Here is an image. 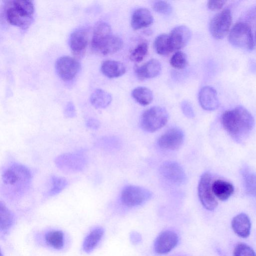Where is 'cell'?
Masks as SVG:
<instances>
[{"label": "cell", "instance_id": "obj_35", "mask_svg": "<svg viewBox=\"0 0 256 256\" xmlns=\"http://www.w3.org/2000/svg\"><path fill=\"white\" fill-rule=\"evenodd\" d=\"M181 108L184 114L188 118H193L194 112L190 103L187 100H184L181 104Z\"/></svg>", "mask_w": 256, "mask_h": 256}, {"label": "cell", "instance_id": "obj_26", "mask_svg": "<svg viewBox=\"0 0 256 256\" xmlns=\"http://www.w3.org/2000/svg\"><path fill=\"white\" fill-rule=\"evenodd\" d=\"M154 48L156 52L160 55L166 56L173 52L169 35L161 34L158 36L154 42Z\"/></svg>", "mask_w": 256, "mask_h": 256}, {"label": "cell", "instance_id": "obj_8", "mask_svg": "<svg viewBox=\"0 0 256 256\" xmlns=\"http://www.w3.org/2000/svg\"><path fill=\"white\" fill-rule=\"evenodd\" d=\"M151 192L142 187L127 186L122 190L120 198L122 204L128 207H134L142 204L152 196Z\"/></svg>", "mask_w": 256, "mask_h": 256}, {"label": "cell", "instance_id": "obj_16", "mask_svg": "<svg viewBox=\"0 0 256 256\" xmlns=\"http://www.w3.org/2000/svg\"><path fill=\"white\" fill-rule=\"evenodd\" d=\"M169 36L173 50H179L188 43L192 36V32L186 26H178L172 29Z\"/></svg>", "mask_w": 256, "mask_h": 256}, {"label": "cell", "instance_id": "obj_1", "mask_svg": "<svg viewBox=\"0 0 256 256\" xmlns=\"http://www.w3.org/2000/svg\"><path fill=\"white\" fill-rule=\"evenodd\" d=\"M221 122L231 138L239 143L247 138L254 126L252 116L242 106L225 111L222 115Z\"/></svg>", "mask_w": 256, "mask_h": 256}, {"label": "cell", "instance_id": "obj_31", "mask_svg": "<svg viewBox=\"0 0 256 256\" xmlns=\"http://www.w3.org/2000/svg\"><path fill=\"white\" fill-rule=\"evenodd\" d=\"M148 44L146 42L139 43L130 52V58L132 62H142L148 52Z\"/></svg>", "mask_w": 256, "mask_h": 256}, {"label": "cell", "instance_id": "obj_38", "mask_svg": "<svg viewBox=\"0 0 256 256\" xmlns=\"http://www.w3.org/2000/svg\"><path fill=\"white\" fill-rule=\"evenodd\" d=\"M86 126L92 130H97L100 126L99 121L95 118H90L86 122Z\"/></svg>", "mask_w": 256, "mask_h": 256}, {"label": "cell", "instance_id": "obj_10", "mask_svg": "<svg viewBox=\"0 0 256 256\" xmlns=\"http://www.w3.org/2000/svg\"><path fill=\"white\" fill-rule=\"evenodd\" d=\"M212 176L208 172L201 176L198 186V194L202 206L208 210H214L218 206L212 190Z\"/></svg>", "mask_w": 256, "mask_h": 256}, {"label": "cell", "instance_id": "obj_12", "mask_svg": "<svg viewBox=\"0 0 256 256\" xmlns=\"http://www.w3.org/2000/svg\"><path fill=\"white\" fill-rule=\"evenodd\" d=\"M160 172L164 178L176 184H182L186 180L182 168L175 162L167 161L162 163Z\"/></svg>", "mask_w": 256, "mask_h": 256}, {"label": "cell", "instance_id": "obj_5", "mask_svg": "<svg viewBox=\"0 0 256 256\" xmlns=\"http://www.w3.org/2000/svg\"><path fill=\"white\" fill-rule=\"evenodd\" d=\"M168 115L166 110L160 106H153L142 114L140 124L146 131L152 132L162 128L167 122Z\"/></svg>", "mask_w": 256, "mask_h": 256}, {"label": "cell", "instance_id": "obj_29", "mask_svg": "<svg viewBox=\"0 0 256 256\" xmlns=\"http://www.w3.org/2000/svg\"><path fill=\"white\" fill-rule=\"evenodd\" d=\"M50 188L47 192L50 196H55L60 192L68 184V182L64 178L53 176L50 178Z\"/></svg>", "mask_w": 256, "mask_h": 256}, {"label": "cell", "instance_id": "obj_40", "mask_svg": "<svg viewBox=\"0 0 256 256\" xmlns=\"http://www.w3.org/2000/svg\"></svg>", "mask_w": 256, "mask_h": 256}, {"label": "cell", "instance_id": "obj_23", "mask_svg": "<svg viewBox=\"0 0 256 256\" xmlns=\"http://www.w3.org/2000/svg\"><path fill=\"white\" fill-rule=\"evenodd\" d=\"M246 192L248 195L256 197V173L247 166L240 170Z\"/></svg>", "mask_w": 256, "mask_h": 256}, {"label": "cell", "instance_id": "obj_4", "mask_svg": "<svg viewBox=\"0 0 256 256\" xmlns=\"http://www.w3.org/2000/svg\"><path fill=\"white\" fill-rule=\"evenodd\" d=\"M228 41L234 46L250 50L254 43L250 26L244 22L236 24L228 33Z\"/></svg>", "mask_w": 256, "mask_h": 256}, {"label": "cell", "instance_id": "obj_9", "mask_svg": "<svg viewBox=\"0 0 256 256\" xmlns=\"http://www.w3.org/2000/svg\"><path fill=\"white\" fill-rule=\"evenodd\" d=\"M57 166L66 172H77L83 170L86 166V160L81 153H68L56 158Z\"/></svg>", "mask_w": 256, "mask_h": 256}, {"label": "cell", "instance_id": "obj_39", "mask_svg": "<svg viewBox=\"0 0 256 256\" xmlns=\"http://www.w3.org/2000/svg\"><path fill=\"white\" fill-rule=\"evenodd\" d=\"M140 236H138V234H134L132 236V240H134V242H138V240H140V239L138 238V237Z\"/></svg>", "mask_w": 256, "mask_h": 256}, {"label": "cell", "instance_id": "obj_13", "mask_svg": "<svg viewBox=\"0 0 256 256\" xmlns=\"http://www.w3.org/2000/svg\"><path fill=\"white\" fill-rule=\"evenodd\" d=\"M184 134L180 128H174L167 130L158 140L159 146L168 150H176L182 146Z\"/></svg>", "mask_w": 256, "mask_h": 256}, {"label": "cell", "instance_id": "obj_6", "mask_svg": "<svg viewBox=\"0 0 256 256\" xmlns=\"http://www.w3.org/2000/svg\"><path fill=\"white\" fill-rule=\"evenodd\" d=\"M6 16L11 24L23 29L27 28L33 20V16L15 2L14 0L6 1Z\"/></svg>", "mask_w": 256, "mask_h": 256}, {"label": "cell", "instance_id": "obj_2", "mask_svg": "<svg viewBox=\"0 0 256 256\" xmlns=\"http://www.w3.org/2000/svg\"><path fill=\"white\" fill-rule=\"evenodd\" d=\"M32 178L31 172L26 166L17 162L10 164L2 170V190L12 198L20 196L28 190Z\"/></svg>", "mask_w": 256, "mask_h": 256}, {"label": "cell", "instance_id": "obj_25", "mask_svg": "<svg viewBox=\"0 0 256 256\" xmlns=\"http://www.w3.org/2000/svg\"><path fill=\"white\" fill-rule=\"evenodd\" d=\"M104 233L102 228L98 227L93 230L86 236L83 243V250L86 252L92 251L98 244Z\"/></svg>", "mask_w": 256, "mask_h": 256}, {"label": "cell", "instance_id": "obj_33", "mask_svg": "<svg viewBox=\"0 0 256 256\" xmlns=\"http://www.w3.org/2000/svg\"><path fill=\"white\" fill-rule=\"evenodd\" d=\"M234 256H256L254 251L244 243L238 244L234 250Z\"/></svg>", "mask_w": 256, "mask_h": 256}, {"label": "cell", "instance_id": "obj_32", "mask_svg": "<svg viewBox=\"0 0 256 256\" xmlns=\"http://www.w3.org/2000/svg\"><path fill=\"white\" fill-rule=\"evenodd\" d=\"M188 62L186 55L181 51L176 52L170 60L171 66L173 68L178 70L184 68L188 64Z\"/></svg>", "mask_w": 256, "mask_h": 256}, {"label": "cell", "instance_id": "obj_21", "mask_svg": "<svg viewBox=\"0 0 256 256\" xmlns=\"http://www.w3.org/2000/svg\"><path fill=\"white\" fill-rule=\"evenodd\" d=\"M102 73L109 78H116L124 75L126 72L124 65L120 62L106 60L102 62L100 67Z\"/></svg>", "mask_w": 256, "mask_h": 256}, {"label": "cell", "instance_id": "obj_3", "mask_svg": "<svg viewBox=\"0 0 256 256\" xmlns=\"http://www.w3.org/2000/svg\"><path fill=\"white\" fill-rule=\"evenodd\" d=\"M122 46V40L112 33L111 27L108 23L99 22L95 24L92 46L96 52L102 55L111 54L119 51Z\"/></svg>", "mask_w": 256, "mask_h": 256}, {"label": "cell", "instance_id": "obj_14", "mask_svg": "<svg viewBox=\"0 0 256 256\" xmlns=\"http://www.w3.org/2000/svg\"><path fill=\"white\" fill-rule=\"evenodd\" d=\"M177 234L172 230H165L156 238L154 243L155 252L158 254H166L170 252L178 244Z\"/></svg>", "mask_w": 256, "mask_h": 256}, {"label": "cell", "instance_id": "obj_24", "mask_svg": "<svg viewBox=\"0 0 256 256\" xmlns=\"http://www.w3.org/2000/svg\"><path fill=\"white\" fill-rule=\"evenodd\" d=\"M112 100L111 94L102 89L94 90L90 96V102L96 108H104L110 104Z\"/></svg>", "mask_w": 256, "mask_h": 256}, {"label": "cell", "instance_id": "obj_37", "mask_svg": "<svg viewBox=\"0 0 256 256\" xmlns=\"http://www.w3.org/2000/svg\"><path fill=\"white\" fill-rule=\"evenodd\" d=\"M64 114L68 118H72L76 116V109L72 102H70L67 104L64 110Z\"/></svg>", "mask_w": 256, "mask_h": 256}, {"label": "cell", "instance_id": "obj_28", "mask_svg": "<svg viewBox=\"0 0 256 256\" xmlns=\"http://www.w3.org/2000/svg\"><path fill=\"white\" fill-rule=\"evenodd\" d=\"M46 244L50 246L60 249L64 246V234L60 230H52L48 232L45 236Z\"/></svg>", "mask_w": 256, "mask_h": 256}, {"label": "cell", "instance_id": "obj_19", "mask_svg": "<svg viewBox=\"0 0 256 256\" xmlns=\"http://www.w3.org/2000/svg\"><path fill=\"white\" fill-rule=\"evenodd\" d=\"M154 18L150 11L146 8L136 10L132 16L131 26L134 30H138L151 25Z\"/></svg>", "mask_w": 256, "mask_h": 256}, {"label": "cell", "instance_id": "obj_11", "mask_svg": "<svg viewBox=\"0 0 256 256\" xmlns=\"http://www.w3.org/2000/svg\"><path fill=\"white\" fill-rule=\"evenodd\" d=\"M80 65L76 58L69 56L59 58L56 62V70L58 76L63 80L73 79L80 70Z\"/></svg>", "mask_w": 256, "mask_h": 256}, {"label": "cell", "instance_id": "obj_18", "mask_svg": "<svg viewBox=\"0 0 256 256\" xmlns=\"http://www.w3.org/2000/svg\"><path fill=\"white\" fill-rule=\"evenodd\" d=\"M162 69L161 64L156 59H151L140 66L135 69V72L138 78L143 80L152 78L158 76Z\"/></svg>", "mask_w": 256, "mask_h": 256}, {"label": "cell", "instance_id": "obj_7", "mask_svg": "<svg viewBox=\"0 0 256 256\" xmlns=\"http://www.w3.org/2000/svg\"><path fill=\"white\" fill-rule=\"evenodd\" d=\"M230 10L225 8L218 13L210 20L209 30L212 36L216 40L224 38L229 33L232 24Z\"/></svg>", "mask_w": 256, "mask_h": 256}, {"label": "cell", "instance_id": "obj_36", "mask_svg": "<svg viewBox=\"0 0 256 256\" xmlns=\"http://www.w3.org/2000/svg\"><path fill=\"white\" fill-rule=\"evenodd\" d=\"M226 2V0H209L207 5L210 10L215 11L221 9Z\"/></svg>", "mask_w": 256, "mask_h": 256}, {"label": "cell", "instance_id": "obj_27", "mask_svg": "<svg viewBox=\"0 0 256 256\" xmlns=\"http://www.w3.org/2000/svg\"><path fill=\"white\" fill-rule=\"evenodd\" d=\"M132 96L137 102L142 106L149 104L153 100L151 90L144 86H138L134 89Z\"/></svg>", "mask_w": 256, "mask_h": 256}, {"label": "cell", "instance_id": "obj_15", "mask_svg": "<svg viewBox=\"0 0 256 256\" xmlns=\"http://www.w3.org/2000/svg\"><path fill=\"white\" fill-rule=\"evenodd\" d=\"M88 42V33L85 29L78 28L71 34L70 46L73 54L76 58H80L84 56Z\"/></svg>", "mask_w": 256, "mask_h": 256}, {"label": "cell", "instance_id": "obj_22", "mask_svg": "<svg viewBox=\"0 0 256 256\" xmlns=\"http://www.w3.org/2000/svg\"><path fill=\"white\" fill-rule=\"evenodd\" d=\"M212 190L214 196L220 200L224 201L232 194L234 188L230 182L218 180L212 182Z\"/></svg>", "mask_w": 256, "mask_h": 256}, {"label": "cell", "instance_id": "obj_20", "mask_svg": "<svg viewBox=\"0 0 256 256\" xmlns=\"http://www.w3.org/2000/svg\"><path fill=\"white\" fill-rule=\"evenodd\" d=\"M232 226L234 232L241 238H246L250 234V221L244 213L239 214L232 218Z\"/></svg>", "mask_w": 256, "mask_h": 256}, {"label": "cell", "instance_id": "obj_34", "mask_svg": "<svg viewBox=\"0 0 256 256\" xmlns=\"http://www.w3.org/2000/svg\"><path fill=\"white\" fill-rule=\"evenodd\" d=\"M152 8L156 12L164 14H169L172 11L171 5L164 0L155 1L152 4Z\"/></svg>", "mask_w": 256, "mask_h": 256}, {"label": "cell", "instance_id": "obj_17", "mask_svg": "<svg viewBox=\"0 0 256 256\" xmlns=\"http://www.w3.org/2000/svg\"><path fill=\"white\" fill-rule=\"evenodd\" d=\"M198 101L202 108L206 110H214L220 106L216 90L210 86H204L200 90Z\"/></svg>", "mask_w": 256, "mask_h": 256}, {"label": "cell", "instance_id": "obj_30", "mask_svg": "<svg viewBox=\"0 0 256 256\" xmlns=\"http://www.w3.org/2000/svg\"><path fill=\"white\" fill-rule=\"evenodd\" d=\"M14 222V216L10 210L2 202H0V226L3 230H8Z\"/></svg>", "mask_w": 256, "mask_h": 256}]
</instances>
